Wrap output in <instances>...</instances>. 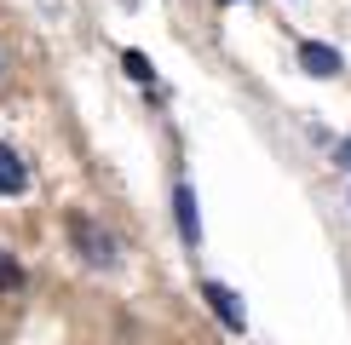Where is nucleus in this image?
<instances>
[{"instance_id":"nucleus-2","label":"nucleus","mask_w":351,"mask_h":345,"mask_svg":"<svg viewBox=\"0 0 351 345\" xmlns=\"http://www.w3.org/2000/svg\"><path fill=\"white\" fill-rule=\"evenodd\" d=\"M202 299H208V311H213L219 322L230 328V334H242V328H247V311H242V299L230 294L225 282H208V288H202Z\"/></svg>"},{"instance_id":"nucleus-6","label":"nucleus","mask_w":351,"mask_h":345,"mask_svg":"<svg viewBox=\"0 0 351 345\" xmlns=\"http://www.w3.org/2000/svg\"><path fill=\"white\" fill-rule=\"evenodd\" d=\"M121 69H127L138 86H156V69H150V58H144V52H121Z\"/></svg>"},{"instance_id":"nucleus-3","label":"nucleus","mask_w":351,"mask_h":345,"mask_svg":"<svg viewBox=\"0 0 351 345\" xmlns=\"http://www.w3.org/2000/svg\"><path fill=\"white\" fill-rule=\"evenodd\" d=\"M173 225H179L184 248H202V213H196V190H190V184L173 190Z\"/></svg>"},{"instance_id":"nucleus-5","label":"nucleus","mask_w":351,"mask_h":345,"mask_svg":"<svg viewBox=\"0 0 351 345\" xmlns=\"http://www.w3.org/2000/svg\"><path fill=\"white\" fill-rule=\"evenodd\" d=\"M29 190V167L18 162L12 144H0V196H23Z\"/></svg>"},{"instance_id":"nucleus-8","label":"nucleus","mask_w":351,"mask_h":345,"mask_svg":"<svg viewBox=\"0 0 351 345\" xmlns=\"http://www.w3.org/2000/svg\"><path fill=\"white\" fill-rule=\"evenodd\" d=\"M334 167H340V172H351V138H340V144H334Z\"/></svg>"},{"instance_id":"nucleus-1","label":"nucleus","mask_w":351,"mask_h":345,"mask_svg":"<svg viewBox=\"0 0 351 345\" xmlns=\"http://www.w3.org/2000/svg\"><path fill=\"white\" fill-rule=\"evenodd\" d=\"M69 242H75V253L93 270H115V265H121V242H115L98 219H81V213H75V219H69Z\"/></svg>"},{"instance_id":"nucleus-4","label":"nucleus","mask_w":351,"mask_h":345,"mask_svg":"<svg viewBox=\"0 0 351 345\" xmlns=\"http://www.w3.org/2000/svg\"><path fill=\"white\" fill-rule=\"evenodd\" d=\"M300 64H305V75H317V81H334L346 69V58L334 52V47H323V40H305L300 47Z\"/></svg>"},{"instance_id":"nucleus-7","label":"nucleus","mask_w":351,"mask_h":345,"mask_svg":"<svg viewBox=\"0 0 351 345\" xmlns=\"http://www.w3.org/2000/svg\"><path fill=\"white\" fill-rule=\"evenodd\" d=\"M18 288H23V265L0 248V294H18Z\"/></svg>"}]
</instances>
